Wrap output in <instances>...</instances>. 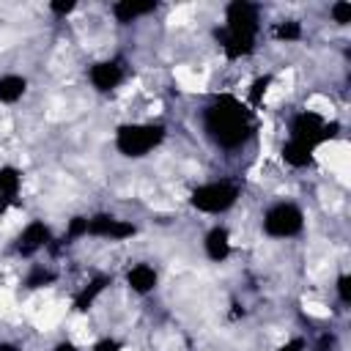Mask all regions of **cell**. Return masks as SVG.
Masks as SVG:
<instances>
[{
    "label": "cell",
    "instance_id": "6da1fadb",
    "mask_svg": "<svg viewBox=\"0 0 351 351\" xmlns=\"http://www.w3.org/2000/svg\"><path fill=\"white\" fill-rule=\"evenodd\" d=\"M321 159H324L332 170L346 173V167H348V145L346 143H329V145L321 148Z\"/></svg>",
    "mask_w": 351,
    "mask_h": 351
},
{
    "label": "cell",
    "instance_id": "7a4b0ae2",
    "mask_svg": "<svg viewBox=\"0 0 351 351\" xmlns=\"http://www.w3.org/2000/svg\"><path fill=\"white\" fill-rule=\"evenodd\" d=\"M176 80L181 83V88H187V91H200L203 88V80L195 74V71H189L187 66H179L176 69Z\"/></svg>",
    "mask_w": 351,
    "mask_h": 351
},
{
    "label": "cell",
    "instance_id": "3957f363",
    "mask_svg": "<svg viewBox=\"0 0 351 351\" xmlns=\"http://www.w3.org/2000/svg\"><path fill=\"white\" fill-rule=\"evenodd\" d=\"M307 107H310V110H316V113H329V115H332V105H329V102L324 99V96H313L310 102H307Z\"/></svg>",
    "mask_w": 351,
    "mask_h": 351
},
{
    "label": "cell",
    "instance_id": "277c9868",
    "mask_svg": "<svg viewBox=\"0 0 351 351\" xmlns=\"http://www.w3.org/2000/svg\"><path fill=\"white\" fill-rule=\"evenodd\" d=\"M305 310H307V313H313L316 318H327V316H329V310H327L324 305H318V302H307V305H305Z\"/></svg>",
    "mask_w": 351,
    "mask_h": 351
}]
</instances>
